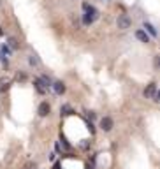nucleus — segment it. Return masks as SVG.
I'll use <instances>...</instances> for the list:
<instances>
[{
    "label": "nucleus",
    "mask_w": 160,
    "mask_h": 169,
    "mask_svg": "<svg viewBox=\"0 0 160 169\" xmlns=\"http://www.w3.org/2000/svg\"><path fill=\"white\" fill-rule=\"evenodd\" d=\"M86 115L90 116V120H92V118H95V113L93 111H86Z\"/></svg>",
    "instance_id": "obj_16"
},
{
    "label": "nucleus",
    "mask_w": 160,
    "mask_h": 169,
    "mask_svg": "<svg viewBox=\"0 0 160 169\" xmlns=\"http://www.w3.org/2000/svg\"><path fill=\"white\" fill-rule=\"evenodd\" d=\"M0 4H2V0H0Z\"/></svg>",
    "instance_id": "obj_19"
},
{
    "label": "nucleus",
    "mask_w": 160,
    "mask_h": 169,
    "mask_svg": "<svg viewBox=\"0 0 160 169\" xmlns=\"http://www.w3.org/2000/svg\"><path fill=\"white\" fill-rule=\"evenodd\" d=\"M11 86V78H2L0 79V92H7Z\"/></svg>",
    "instance_id": "obj_7"
},
{
    "label": "nucleus",
    "mask_w": 160,
    "mask_h": 169,
    "mask_svg": "<svg viewBox=\"0 0 160 169\" xmlns=\"http://www.w3.org/2000/svg\"><path fill=\"white\" fill-rule=\"evenodd\" d=\"M9 46H11V49H18V41L11 37V39H9Z\"/></svg>",
    "instance_id": "obj_12"
},
{
    "label": "nucleus",
    "mask_w": 160,
    "mask_h": 169,
    "mask_svg": "<svg viewBox=\"0 0 160 169\" xmlns=\"http://www.w3.org/2000/svg\"><path fill=\"white\" fill-rule=\"evenodd\" d=\"M144 27L148 28V32H150L151 35H153V37H157V30H155V27H153V25H150V23H144Z\"/></svg>",
    "instance_id": "obj_10"
},
{
    "label": "nucleus",
    "mask_w": 160,
    "mask_h": 169,
    "mask_svg": "<svg viewBox=\"0 0 160 169\" xmlns=\"http://www.w3.org/2000/svg\"><path fill=\"white\" fill-rule=\"evenodd\" d=\"M34 84H35V88H37L39 94H44V88H42V84L39 83V79H35V83H34Z\"/></svg>",
    "instance_id": "obj_13"
},
{
    "label": "nucleus",
    "mask_w": 160,
    "mask_h": 169,
    "mask_svg": "<svg viewBox=\"0 0 160 169\" xmlns=\"http://www.w3.org/2000/svg\"><path fill=\"white\" fill-rule=\"evenodd\" d=\"M53 169H62V166H60V164H55V167Z\"/></svg>",
    "instance_id": "obj_17"
},
{
    "label": "nucleus",
    "mask_w": 160,
    "mask_h": 169,
    "mask_svg": "<svg viewBox=\"0 0 160 169\" xmlns=\"http://www.w3.org/2000/svg\"><path fill=\"white\" fill-rule=\"evenodd\" d=\"M39 83L40 84H42V88H48V86H51V79H49V78H48V76H40V78H39Z\"/></svg>",
    "instance_id": "obj_9"
},
{
    "label": "nucleus",
    "mask_w": 160,
    "mask_h": 169,
    "mask_svg": "<svg viewBox=\"0 0 160 169\" xmlns=\"http://www.w3.org/2000/svg\"><path fill=\"white\" fill-rule=\"evenodd\" d=\"M130 18L127 16V14H121V16H118V19H116V25H118V28L120 30H127V28H130Z\"/></svg>",
    "instance_id": "obj_2"
},
{
    "label": "nucleus",
    "mask_w": 160,
    "mask_h": 169,
    "mask_svg": "<svg viewBox=\"0 0 160 169\" xmlns=\"http://www.w3.org/2000/svg\"><path fill=\"white\" fill-rule=\"evenodd\" d=\"M30 65H39V60H37V55H30Z\"/></svg>",
    "instance_id": "obj_11"
},
{
    "label": "nucleus",
    "mask_w": 160,
    "mask_h": 169,
    "mask_svg": "<svg viewBox=\"0 0 160 169\" xmlns=\"http://www.w3.org/2000/svg\"><path fill=\"white\" fill-rule=\"evenodd\" d=\"M49 111H51V107H49V104L48 102H40L39 104V109H37V113H39V116H48L49 115Z\"/></svg>",
    "instance_id": "obj_4"
},
{
    "label": "nucleus",
    "mask_w": 160,
    "mask_h": 169,
    "mask_svg": "<svg viewBox=\"0 0 160 169\" xmlns=\"http://www.w3.org/2000/svg\"><path fill=\"white\" fill-rule=\"evenodd\" d=\"M136 37H137L141 42H150V35H148L146 32H142V30H137V32H136Z\"/></svg>",
    "instance_id": "obj_8"
},
{
    "label": "nucleus",
    "mask_w": 160,
    "mask_h": 169,
    "mask_svg": "<svg viewBox=\"0 0 160 169\" xmlns=\"http://www.w3.org/2000/svg\"><path fill=\"white\" fill-rule=\"evenodd\" d=\"M83 9H85V18H83L85 25H92V23L99 18V11L95 9V7H92L90 4H86V2L83 4Z\"/></svg>",
    "instance_id": "obj_1"
},
{
    "label": "nucleus",
    "mask_w": 160,
    "mask_h": 169,
    "mask_svg": "<svg viewBox=\"0 0 160 169\" xmlns=\"http://www.w3.org/2000/svg\"><path fill=\"white\" fill-rule=\"evenodd\" d=\"M157 94V83H150L144 88V97H153Z\"/></svg>",
    "instance_id": "obj_5"
},
{
    "label": "nucleus",
    "mask_w": 160,
    "mask_h": 169,
    "mask_svg": "<svg viewBox=\"0 0 160 169\" xmlns=\"http://www.w3.org/2000/svg\"><path fill=\"white\" fill-rule=\"evenodd\" d=\"M113 125H115V122H113V118H109V116H104L102 120H100V129H102L104 132H109V130L113 129Z\"/></svg>",
    "instance_id": "obj_3"
},
{
    "label": "nucleus",
    "mask_w": 160,
    "mask_h": 169,
    "mask_svg": "<svg viewBox=\"0 0 160 169\" xmlns=\"http://www.w3.org/2000/svg\"><path fill=\"white\" fill-rule=\"evenodd\" d=\"M25 169H37V166L34 162H28V164H25Z\"/></svg>",
    "instance_id": "obj_14"
},
{
    "label": "nucleus",
    "mask_w": 160,
    "mask_h": 169,
    "mask_svg": "<svg viewBox=\"0 0 160 169\" xmlns=\"http://www.w3.org/2000/svg\"><path fill=\"white\" fill-rule=\"evenodd\" d=\"M86 169H93V167H92V166H90V164H88V166H86Z\"/></svg>",
    "instance_id": "obj_18"
},
{
    "label": "nucleus",
    "mask_w": 160,
    "mask_h": 169,
    "mask_svg": "<svg viewBox=\"0 0 160 169\" xmlns=\"http://www.w3.org/2000/svg\"><path fill=\"white\" fill-rule=\"evenodd\" d=\"M69 113H71V107H69V106H63L62 107V115H69Z\"/></svg>",
    "instance_id": "obj_15"
},
{
    "label": "nucleus",
    "mask_w": 160,
    "mask_h": 169,
    "mask_svg": "<svg viewBox=\"0 0 160 169\" xmlns=\"http://www.w3.org/2000/svg\"><path fill=\"white\" fill-rule=\"evenodd\" d=\"M53 90H55V94H58V95H62V94H65V84L62 83V81H55L53 84Z\"/></svg>",
    "instance_id": "obj_6"
}]
</instances>
